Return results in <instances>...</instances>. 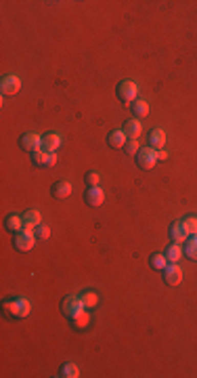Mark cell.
<instances>
[{
    "mask_svg": "<svg viewBox=\"0 0 197 378\" xmlns=\"http://www.w3.org/2000/svg\"><path fill=\"white\" fill-rule=\"evenodd\" d=\"M3 309L9 317H28L30 311H32V305L28 299H9L3 303Z\"/></svg>",
    "mask_w": 197,
    "mask_h": 378,
    "instance_id": "6da1fadb",
    "label": "cell"
},
{
    "mask_svg": "<svg viewBox=\"0 0 197 378\" xmlns=\"http://www.w3.org/2000/svg\"><path fill=\"white\" fill-rule=\"evenodd\" d=\"M116 97H118V101L124 103V105H133V103L137 101V97H139V86H137V82H133V80H122V82L118 84V88H116Z\"/></svg>",
    "mask_w": 197,
    "mask_h": 378,
    "instance_id": "7a4b0ae2",
    "label": "cell"
},
{
    "mask_svg": "<svg viewBox=\"0 0 197 378\" xmlns=\"http://www.w3.org/2000/svg\"><path fill=\"white\" fill-rule=\"evenodd\" d=\"M135 158H137L139 168L151 170L153 166H156V162H158V149H153V147H149V145H147V147H141Z\"/></svg>",
    "mask_w": 197,
    "mask_h": 378,
    "instance_id": "3957f363",
    "label": "cell"
},
{
    "mask_svg": "<svg viewBox=\"0 0 197 378\" xmlns=\"http://www.w3.org/2000/svg\"><path fill=\"white\" fill-rule=\"evenodd\" d=\"M36 233L34 231H28V229H24V231H19V233H15V237H13V244H15V248L19 250V252H30L32 248H34V244H36Z\"/></svg>",
    "mask_w": 197,
    "mask_h": 378,
    "instance_id": "277c9868",
    "label": "cell"
},
{
    "mask_svg": "<svg viewBox=\"0 0 197 378\" xmlns=\"http://www.w3.org/2000/svg\"><path fill=\"white\" fill-rule=\"evenodd\" d=\"M82 309H84V305H82L80 296H76V294L65 296V299H63V303H61V313H63L65 317H68V320H72L74 315H78Z\"/></svg>",
    "mask_w": 197,
    "mask_h": 378,
    "instance_id": "5b68a950",
    "label": "cell"
},
{
    "mask_svg": "<svg viewBox=\"0 0 197 378\" xmlns=\"http://www.w3.org/2000/svg\"><path fill=\"white\" fill-rule=\"evenodd\" d=\"M19 145H21V149L28 151V153H36V151L42 149V137L36 135V132H24L21 139H19Z\"/></svg>",
    "mask_w": 197,
    "mask_h": 378,
    "instance_id": "8992f818",
    "label": "cell"
},
{
    "mask_svg": "<svg viewBox=\"0 0 197 378\" xmlns=\"http://www.w3.org/2000/svg\"><path fill=\"white\" fill-rule=\"evenodd\" d=\"M164 282L168 284V286H179L181 282H183V269L177 265V263H170V265H166L164 267Z\"/></svg>",
    "mask_w": 197,
    "mask_h": 378,
    "instance_id": "52a82bcc",
    "label": "cell"
},
{
    "mask_svg": "<svg viewBox=\"0 0 197 378\" xmlns=\"http://www.w3.org/2000/svg\"><path fill=\"white\" fill-rule=\"evenodd\" d=\"M84 202H86V206H91V208L101 206L105 202V191L99 185L97 187H89V189H86V193H84Z\"/></svg>",
    "mask_w": 197,
    "mask_h": 378,
    "instance_id": "ba28073f",
    "label": "cell"
},
{
    "mask_svg": "<svg viewBox=\"0 0 197 378\" xmlns=\"http://www.w3.org/2000/svg\"><path fill=\"white\" fill-rule=\"evenodd\" d=\"M32 162H34V166H38V168H53L55 164H57V155L55 153H47V151H36V153H32Z\"/></svg>",
    "mask_w": 197,
    "mask_h": 378,
    "instance_id": "9c48e42d",
    "label": "cell"
},
{
    "mask_svg": "<svg viewBox=\"0 0 197 378\" xmlns=\"http://www.w3.org/2000/svg\"><path fill=\"white\" fill-rule=\"evenodd\" d=\"M0 91H3V95H17L21 91V80L19 76H5L3 80H0Z\"/></svg>",
    "mask_w": 197,
    "mask_h": 378,
    "instance_id": "30bf717a",
    "label": "cell"
},
{
    "mask_svg": "<svg viewBox=\"0 0 197 378\" xmlns=\"http://www.w3.org/2000/svg\"><path fill=\"white\" fill-rule=\"evenodd\" d=\"M168 235H170L172 244H185V240L189 237V233H187V229H185V225L181 223V221H177V223L170 225Z\"/></svg>",
    "mask_w": 197,
    "mask_h": 378,
    "instance_id": "8fae6325",
    "label": "cell"
},
{
    "mask_svg": "<svg viewBox=\"0 0 197 378\" xmlns=\"http://www.w3.org/2000/svg\"><path fill=\"white\" fill-rule=\"evenodd\" d=\"M61 145V137L57 135V132H47L45 137H42V151L47 153H55Z\"/></svg>",
    "mask_w": 197,
    "mask_h": 378,
    "instance_id": "7c38bea8",
    "label": "cell"
},
{
    "mask_svg": "<svg viewBox=\"0 0 197 378\" xmlns=\"http://www.w3.org/2000/svg\"><path fill=\"white\" fill-rule=\"evenodd\" d=\"M51 191H53V195H55L57 200H65V197H70V195H72V183H70V181H65V179H61V181L53 183Z\"/></svg>",
    "mask_w": 197,
    "mask_h": 378,
    "instance_id": "4fadbf2b",
    "label": "cell"
},
{
    "mask_svg": "<svg viewBox=\"0 0 197 378\" xmlns=\"http://www.w3.org/2000/svg\"><path fill=\"white\" fill-rule=\"evenodd\" d=\"M21 216H24V229H28V231H34L42 223V216L38 210H26Z\"/></svg>",
    "mask_w": 197,
    "mask_h": 378,
    "instance_id": "5bb4252c",
    "label": "cell"
},
{
    "mask_svg": "<svg viewBox=\"0 0 197 378\" xmlns=\"http://www.w3.org/2000/svg\"><path fill=\"white\" fill-rule=\"evenodd\" d=\"M5 229H7L9 233H19V231H24V216H19V214H7V218H5Z\"/></svg>",
    "mask_w": 197,
    "mask_h": 378,
    "instance_id": "9a60e30c",
    "label": "cell"
},
{
    "mask_svg": "<svg viewBox=\"0 0 197 378\" xmlns=\"http://www.w3.org/2000/svg\"><path fill=\"white\" fill-rule=\"evenodd\" d=\"M149 147L153 149H164V143H166V132L162 128H153L149 130Z\"/></svg>",
    "mask_w": 197,
    "mask_h": 378,
    "instance_id": "2e32d148",
    "label": "cell"
},
{
    "mask_svg": "<svg viewBox=\"0 0 197 378\" xmlns=\"http://www.w3.org/2000/svg\"><path fill=\"white\" fill-rule=\"evenodd\" d=\"M122 130H124V135H126L128 139H139L141 132H143V126H141V122L135 118V120H126Z\"/></svg>",
    "mask_w": 197,
    "mask_h": 378,
    "instance_id": "e0dca14e",
    "label": "cell"
},
{
    "mask_svg": "<svg viewBox=\"0 0 197 378\" xmlns=\"http://www.w3.org/2000/svg\"><path fill=\"white\" fill-rule=\"evenodd\" d=\"M126 141H128V137L124 135V130H112L107 135V145L112 147V149H120V147H124L126 145Z\"/></svg>",
    "mask_w": 197,
    "mask_h": 378,
    "instance_id": "ac0fdd59",
    "label": "cell"
},
{
    "mask_svg": "<svg viewBox=\"0 0 197 378\" xmlns=\"http://www.w3.org/2000/svg\"><path fill=\"white\" fill-rule=\"evenodd\" d=\"M70 322H72L74 330H86V328H89V324H91V313H89V309H82L80 313L74 315Z\"/></svg>",
    "mask_w": 197,
    "mask_h": 378,
    "instance_id": "d6986e66",
    "label": "cell"
},
{
    "mask_svg": "<svg viewBox=\"0 0 197 378\" xmlns=\"http://www.w3.org/2000/svg\"><path fill=\"white\" fill-rule=\"evenodd\" d=\"M183 254L189 258V261H197V235H191L185 240L183 244Z\"/></svg>",
    "mask_w": 197,
    "mask_h": 378,
    "instance_id": "ffe728a7",
    "label": "cell"
},
{
    "mask_svg": "<svg viewBox=\"0 0 197 378\" xmlns=\"http://www.w3.org/2000/svg\"><path fill=\"white\" fill-rule=\"evenodd\" d=\"M133 114H135V118L137 120H141V118H147L149 116V103L147 101H143V99H137L133 105Z\"/></svg>",
    "mask_w": 197,
    "mask_h": 378,
    "instance_id": "44dd1931",
    "label": "cell"
},
{
    "mask_svg": "<svg viewBox=\"0 0 197 378\" xmlns=\"http://www.w3.org/2000/svg\"><path fill=\"white\" fill-rule=\"evenodd\" d=\"M149 265H151V269H156V271H164V267L168 265V258H166V254H164V252H156V254H151V256H149Z\"/></svg>",
    "mask_w": 197,
    "mask_h": 378,
    "instance_id": "7402d4cb",
    "label": "cell"
},
{
    "mask_svg": "<svg viewBox=\"0 0 197 378\" xmlns=\"http://www.w3.org/2000/svg\"><path fill=\"white\" fill-rule=\"evenodd\" d=\"M168 263H179L181 256H183V250H181V244H170V246L164 250Z\"/></svg>",
    "mask_w": 197,
    "mask_h": 378,
    "instance_id": "603a6c76",
    "label": "cell"
},
{
    "mask_svg": "<svg viewBox=\"0 0 197 378\" xmlns=\"http://www.w3.org/2000/svg\"><path fill=\"white\" fill-rule=\"evenodd\" d=\"M59 376H63V378H78V376H80V370H78V366H76V364L68 362V364H63V366H61Z\"/></svg>",
    "mask_w": 197,
    "mask_h": 378,
    "instance_id": "cb8c5ba5",
    "label": "cell"
},
{
    "mask_svg": "<svg viewBox=\"0 0 197 378\" xmlns=\"http://www.w3.org/2000/svg\"><path fill=\"white\" fill-rule=\"evenodd\" d=\"M80 301H82V305H84V309H95L97 305H99V296L95 294V292H82L80 294Z\"/></svg>",
    "mask_w": 197,
    "mask_h": 378,
    "instance_id": "d4e9b609",
    "label": "cell"
},
{
    "mask_svg": "<svg viewBox=\"0 0 197 378\" xmlns=\"http://www.w3.org/2000/svg\"><path fill=\"white\" fill-rule=\"evenodd\" d=\"M183 225H185V229H187L189 235H197V218L195 216H187L183 221Z\"/></svg>",
    "mask_w": 197,
    "mask_h": 378,
    "instance_id": "484cf974",
    "label": "cell"
},
{
    "mask_svg": "<svg viewBox=\"0 0 197 378\" xmlns=\"http://www.w3.org/2000/svg\"><path fill=\"white\" fill-rule=\"evenodd\" d=\"M34 233H36V237H38V240H45V242L51 237V229H49V225H42V223L34 229Z\"/></svg>",
    "mask_w": 197,
    "mask_h": 378,
    "instance_id": "4316f807",
    "label": "cell"
},
{
    "mask_svg": "<svg viewBox=\"0 0 197 378\" xmlns=\"http://www.w3.org/2000/svg\"><path fill=\"white\" fill-rule=\"evenodd\" d=\"M124 149H126V153H128V155H137L141 147H139L137 139H128V141H126V145H124Z\"/></svg>",
    "mask_w": 197,
    "mask_h": 378,
    "instance_id": "83f0119b",
    "label": "cell"
},
{
    "mask_svg": "<svg viewBox=\"0 0 197 378\" xmlns=\"http://www.w3.org/2000/svg\"><path fill=\"white\" fill-rule=\"evenodd\" d=\"M99 181H101V176H99V172H97V170L86 172V183H89V187H97V185H99Z\"/></svg>",
    "mask_w": 197,
    "mask_h": 378,
    "instance_id": "f1b7e54d",
    "label": "cell"
},
{
    "mask_svg": "<svg viewBox=\"0 0 197 378\" xmlns=\"http://www.w3.org/2000/svg\"><path fill=\"white\" fill-rule=\"evenodd\" d=\"M166 158H168V151H166V149H158V160H162V162H164Z\"/></svg>",
    "mask_w": 197,
    "mask_h": 378,
    "instance_id": "f546056e",
    "label": "cell"
}]
</instances>
